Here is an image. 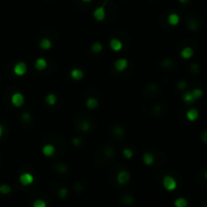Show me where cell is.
I'll return each mask as SVG.
<instances>
[{"label": "cell", "instance_id": "obj_1", "mask_svg": "<svg viewBox=\"0 0 207 207\" xmlns=\"http://www.w3.org/2000/svg\"><path fill=\"white\" fill-rule=\"evenodd\" d=\"M163 186L167 191H174L177 188V181L174 177L167 175L163 178Z\"/></svg>", "mask_w": 207, "mask_h": 207}, {"label": "cell", "instance_id": "obj_2", "mask_svg": "<svg viewBox=\"0 0 207 207\" xmlns=\"http://www.w3.org/2000/svg\"><path fill=\"white\" fill-rule=\"evenodd\" d=\"M10 101H11V104L14 106V107H22L24 104V96L23 94H21L20 92H15L11 95V98H10Z\"/></svg>", "mask_w": 207, "mask_h": 207}, {"label": "cell", "instance_id": "obj_3", "mask_svg": "<svg viewBox=\"0 0 207 207\" xmlns=\"http://www.w3.org/2000/svg\"><path fill=\"white\" fill-rule=\"evenodd\" d=\"M28 72V65L24 62H18L16 63L13 67V73L18 76V77H21V76H24Z\"/></svg>", "mask_w": 207, "mask_h": 207}, {"label": "cell", "instance_id": "obj_4", "mask_svg": "<svg viewBox=\"0 0 207 207\" xmlns=\"http://www.w3.org/2000/svg\"><path fill=\"white\" fill-rule=\"evenodd\" d=\"M129 180H130V174L126 170H121L117 174V176H116V181L121 186H124L125 184L129 183Z\"/></svg>", "mask_w": 207, "mask_h": 207}, {"label": "cell", "instance_id": "obj_5", "mask_svg": "<svg viewBox=\"0 0 207 207\" xmlns=\"http://www.w3.org/2000/svg\"><path fill=\"white\" fill-rule=\"evenodd\" d=\"M34 177L32 176V174L31 173H23L19 176V182L22 186H29L34 183Z\"/></svg>", "mask_w": 207, "mask_h": 207}, {"label": "cell", "instance_id": "obj_6", "mask_svg": "<svg viewBox=\"0 0 207 207\" xmlns=\"http://www.w3.org/2000/svg\"><path fill=\"white\" fill-rule=\"evenodd\" d=\"M127 66H129V61L124 58L116 60L115 63H114V69L117 72H123L127 68Z\"/></svg>", "mask_w": 207, "mask_h": 207}, {"label": "cell", "instance_id": "obj_7", "mask_svg": "<svg viewBox=\"0 0 207 207\" xmlns=\"http://www.w3.org/2000/svg\"><path fill=\"white\" fill-rule=\"evenodd\" d=\"M93 16L94 18L97 21H102L105 19V16H106V12H105V8L104 6H100L96 8L93 12Z\"/></svg>", "mask_w": 207, "mask_h": 207}, {"label": "cell", "instance_id": "obj_8", "mask_svg": "<svg viewBox=\"0 0 207 207\" xmlns=\"http://www.w3.org/2000/svg\"><path fill=\"white\" fill-rule=\"evenodd\" d=\"M180 56L184 60H189L194 56V50L191 47H185L180 52Z\"/></svg>", "mask_w": 207, "mask_h": 207}, {"label": "cell", "instance_id": "obj_9", "mask_svg": "<svg viewBox=\"0 0 207 207\" xmlns=\"http://www.w3.org/2000/svg\"><path fill=\"white\" fill-rule=\"evenodd\" d=\"M109 47L113 52H119L122 50L123 48V45H122V42L118 39H111L109 42Z\"/></svg>", "mask_w": 207, "mask_h": 207}, {"label": "cell", "instance_id": "obj_10", "mask_svg": "<svg viewBox=\"0 0 207 207\" xmlns=\"http://www.w3.org/2000/svg\"><path fill=\"white\" fill-rule=\"evenodd\" d=\"M186 117L189 121H196L199 117V111H198L196 108H190V109L187 110L186 112Z\"/></svg>", "mask_w": 207, "mask_h": 207}, {"label": "cell", "instance_id": "obj_11", "mask_svg": "<svg viewBox=\"0 0 207 207\" xmlns=\"http://www.w3.org/2000/svg\"><path fill=\"white\" fill-rule=\"evenodd\" d=\"M70 75L73 80L75 81H80L84 78V72L81 69H79V68H74V69L71 70Z\"/></svg>", "mask_w": 207, "mask_h": 207}, {"label": "cell", "instance_id": "obj_12", "mask_svg": "<svg viewBox=\"0 0 207 207\" xmlns=\"http://www.w3.org/2000/svg\"><path fill=\"white\" fill-rule=\"evenodd\" d=\"M55 152H56L55 146H54L53 145H51V143L45 145L43 146V149H42L43 155V156H46V157H52L54 154H55Z\"/></svg>", "mask_w": 207, "mask_h": 207}, {"label": "cell", "instance_id": "obj_13", "mask_svg": "<svg viewBox=\"0 0 207 207\" xmlns=\"http://www.w3.org/2000/svg\"><path fill=\"white\" fill-rule=\"evenodd\" d=\"M48 66V63L43 58H39L34 62V68L37 71H43Z\"/></svg>", "mask_w": 207, "mask_h": 207}, {"label": "cell", "instance_id": "obj_14", "mask_svg": "<svg viewBox=\"0 0 207 207\" xmlns=\"http://www.w3.org/2000/svg\"><path fill=\"white\" fill-rule=\"evenodd\" d=\"M143 162L146 166H152L155 163V156L149 152H146L143 156Z\"/></svg>", "mask_w": 207, "mask_h": 207}, {"label": "cell", "instance_id": "obj_15", "mask_svg": "<svg viewBox=\"0 0 207 207\" xmlns=\"http://www.w3.org/2000/svg\"><path fill=\"white\" fill-rule=\"evenodd\" d=\"M98 105H99V101L94 97H90L86 100V107L90 110L96 109L98 107Z\"/></svg>", "mask_w": 207, "mask_h": 207}, {"label": "cell", "instance_id": "obj_16", "mask_svg": "<svg viewBox=\"0 0 207 207\" xmlns=\"http://www.w3.org/2000/svg\"><path fill=\"white\" fill-rule=\"evenodd\" d=\"M168 22L172 26L178 25L180 22V16L177 14V13H171V14L168 16Z\"/></svg>", "mask_w": 207, "mask_h": 207}, {"label": "cell", "instance_id": "obj_17", "mask_svg": "<svg viewBox=\"0 0 207 207\" xmlns=\"http://www.w3.org/2000/svg\"><path fill=\"white\" fill-rule=\"evenodd\" d=\"M52 46H53V43H52L50 39H47V37H45V39L40 40V48L42 49V50L48 51V50H50V49L52 48Z\"/></svg>", "mask_w": 207, "mask_h": 207}, {"label": "cell", "instance_id": "obj_18", "mask_svg": "<svg viewBox=\"0 0 207 207\" xmlns=\"http://www.w3.org/2000/svg\"><path fill=\"white\" fill-rule=\"evenodd\" d=\"M182 100H183L185 103H187V104H192L193 102L196 101V100L194 99V97H193L191 91L185 92V93L183 94V96H182Z\"/></svg>", "mask_w": 207, "mask_h": 207}, {"label": "cell", "instance_id": "obj_19", "mask_svg": "<svg viewBox=\"0 0 207 207\" xmlns=\"http://www.w3.org/2000/svg\"><path fill=\"white\" fill-rule=\"evenodd\" d=\"M57 100H58V98L54 93H49L46 96V103L49 106H54L57 103Z\"/></svg>", "mask_w": 207, "mask_h": 207}, {"label": "cell", "instance_id": "obj_20", "mask_svg": "<svg viewBox=\"0 0 207 207\" xmlns=\"http://www.w3.org/2000/svg\"><path fill=\"white\" fill-rule=\"evenodd\" d=\"M79 129H80L81 132H89V130L91 129V123H90L89 121H87V120L81 121L80 123H79Z\"/></svg>", "mask_w": 207, "mask_h": 207}, {"label": "cell", "instance_id": "obj_21", "mask_svg": "<svg viewBox=\"0 0 207 207\" xmlns=\"http://www.w3.org/2000/svg\"><path fill=\"white\" fill-rule=\"evenodd\" d=\"M174 205L175 207H188V200L184 197H179L175 200Z\"/></svg>", "mask_w": 207, "mask_h": 207}, {"label": "cell", "instance_id": "obj_22", "mask_svg": "<svg viewBox=\"0 0 207 207\" xmlns=\"http://www.w3.org/2000/svg\"><path fill=\"white\" fill-rule=\"evenodd\" d=\"M102 50H103V46H102L101 43L95 42L94 43H92V46H91V51H92V53L98 54V53H100V52H102Z\"/></svg>", "mask_w": 207, "mask_h": 207}, {"label": "cell", "instance_id": "obj_23", "mask_svg": "<svg viewBox=\"0 0 207 207\" xmlns=\"http://www.w3.org/2000/svg\"><path fill=\"white\" fill-rule=\"evenodd\" d=\"M191 93H192V95H193V97H194V99H195V100H198V99H200V98L203 96L204 92H203L202 89H200V88H195V89L192 90Z\"/></svg>", "mask_w": 207, "mask_h": 207}, {"label": "cell", "instance_id": "obj_24", "mask_svg": "<svg viewBox=\"0 0 207 207\" xmlns=\"http://www.w3.org/2000/svg\"><path fill=\"white\" fill-rule=\"evenodd\" d=\"M11 192V187L8 184H2L0 185V193L2 195H8Z\"/></svg>", "mask_w": 207, "mask_h": 207}, {"label": "cell", "instance_id": "obj_25", "mask_svg": "<svg viewBox=\"0 0 207 207\" xmlns=\"http://www.w3.org/2000/svg\"><path fill=\"white\" fill-rule=\"evenodd\" d=\"M55 169L56 171L58 173H65L68 171V167L65 164H62V163H60V164H57L55 166Z\"/></svg>", "mask_w": 207, "mask_h": 207}, {"label": "cell", "instance_id": "obj_26", "mask_svg": "<svg viewBox=\"0 0 207 207\" xmlns=\"http://www.w3.org/2000/svg\"><path fill=\"white\" fill-rule=\"evenodd\" d=\"M68 193H69V191H68L67 188L63 187L58 191V196H59V198H61V199H64V198H66L68 196Z\"/></svg>", "mask_w": 207, "mask_h": 207}, {"label": "cell", "instance_id": "obj_27", "mask_svg": "<svg viewBox=\"0 0 207 207\" xmlns=\"http://www.w3.org/2000/svg\"><path fill=\"white\" fill-rule=\"evenodd\" d=\"M188 28L190 31H196L198 28V22L195 19H190L188 22Z\"/></svg>", "mask_w": 207, "mask_h": 207}, {"label": "cell", "instance_id": "obj_28", "mask_svg": "<svg viewBox=\"0 0 207 207\" xmlns=\"http://www.w3.org/2000/svg\"><path fill=\"white\" fill-rule=\"evenodd\" d=\"M122 155H123V157L125 159H132L133 157V152L130 149H124L123 151H122Z\"/></svg>", "mask_w": 207, "mask_h": 207}, {"label": "cell", "instance_id": "obj_29", "mask_svg": "<svg viewBox=\"0 0 207 207\" xmlns=\"http://www.w3.org/2000/svg\"><path fill=\"white\" fill-rule=\"evenodd\" d=\"M113 132L116 137H122V135H124V129L121 126H116V127H114Z\"/></svg>", "mask_w": 207, "mask_h": 207}, {"label": "cell", "instance_id": "obj_30", "mask_svg": "<svg viewBox=\"0 0 207 207\" xmlns=\"http://www.w3.org/2000/svg\"><path fill=\"white\" fill-rule=\"evenodd\" d=\"M32 206L34 207H47V203L42 199H37V200H34Z\"/></svg>", "mask_w": 207, "mask_h": 207}, {"label": "cell", "instance_id": "obj_31", "mask_svg": "<svg viewBox=\"0 0 207 207\" xmlns=\"http://www.w3.org/2000/svg\"><path fill=\"white\" fill-rule=\"evenodd\" d=\"M122 202L129 205V204H132L133 202V198L130 195H124L123 197H122Z\"/></svg>", "mask_w": 207, "mask_h": 207}, {"label": "cell", "instance_id": "obj_32", "mask_svg": "<svg viewBox=\"0 0 207 207\" xmlns=\"http://www.w3.org/2000/svg\"><path fill=\"white\" fill-rule=\"evenodd\" d=\"M177 87H178V89H180V90H185L187 88V82L184 80L179 81L178 84H177Z\"/></svg>", "mask_w": 207, "mask_h": 207}, {"label": "cell", "instance_id": "obj_33", "mask_svg": "<svg viewBox=\"0 0 207 207\" xmlns=\"http://www.w3.org/2000/svg\"><path fill=\"white\" fill-rule=\"evenodd\" d=\"M172 65H173V62L171 61L170 59H166L162 62V66L165 67V68H170Z\"/></svg>", "mask_w": 207, "mask_h": 207}, {"label": "cell", "instance_id": "obj_34", "mask_svg": "<svg viewBox=\"0 0 207 207\" xmlns=\"http://www.w3.org/2000/svg\"><path fill=\"white\" fill-rule=\"evenodd\" d=\"M200 138H201V141H202L203 143L207 145V129L202 132V133H201V135H200Z\"/></svg>", "mask_w": 207, "mask_h": 207}, {"label": "cell", "instance_id": "obj_35", "mask_svg": "<svg viewBox=\"0 0 207 207\" xmlns=\"http://www.w3.org/2000/svg\"><path fill=\"white\" fill-rule=\"evenodd\" d=\"M21 119H22L24 122H29V120H31V114L28 112L23 113L22 115H21Z\"/></svg>", "mask_w": 207, "mask_h": 207}, {"label": "cell", "instance_id": "obj_36", "mask_svg": "<svg viewBox=\"0 0 207 207\" xmlns=\"http://www.w3.org/2000/svg\"><path fill=\"white\" fill-rule=\"evenodd\" d=\"M72 143H73V145H74V146H79L81 145V138H73V140H72Z\"/></svg>", "mask_w": 207, "mask_h": 207}, {"label": "cell", "instance_id": "obj_37", "mask_svg": "<svg viewBox=\"0 0 207 207\" xmlns=\"http://www.w3.org/2000/svg\"><path fill=\"white\" fill-rule=\"evenodd\" d=\"M105 155H106V156H108V157L113 156V155H114V151H113V149H111V148H107V149H105Z\"/></svg>", "mask_w": 207, "mask_h": 207}, {"label": "cell", "instance_id": "obj_38", "mask_svg": "<svg viewBox=\"0 0 207 207\" xmlns=\"http://www.w3.org/2000/svg\"><path fill=\"white\" fill-rule=\"evenodd\" d=\"M191 70L193 73H198V71H199V67H198L197 64H192L191 65Z\"/></svg>", "mask_w": 207, "mask_h": 207}, {"label": "cell", "instance_id": "obj_39", "mask_svg": "<svg viewBox=\"0 0 207 207\" xmlns=\"http://www.w3.org/2000/svg\"><path fill=\"white\" fill-rule=\"evenodd\" d=\"M2 135H3V126H2V125H0V138H1Z\"/></svg>", "mask_w": 207, "mask_h": 207}, {"label": "cell", "instance_id": "obj_40", "mask_svg": "<svg viewBox=\"0 0 207 207\" xmlns=\"http://www.w3.org/2000/svg\"><path fill=\"white\" fill-rule=\"evenodd\" d=\"M180 1V3H182V4H186L189 2V0H179Z\"/></svg>", "mask_w": 207, "mask_h": 207}, {"label": "cell", "instance_id": "obj_41", "mask_svg": "<svg viewBox=\"0 0 207 207\" xmlns=\"http://www.w3.org/2000/svg\"><path fill=\"white\" fill-rule=\"evenodd\" d=\"M204 178L207 180V169L205 170V172H204Z\"/></svg>", "mask_w": 207, "mask_h": 207}, {"label": "cell", "instance_id": "obj_42", "mask_svg": "<svg viewBox=\"0 0 207 207\" xmlns=\"http://www.w3.org/2000/svg\"><path fill=\"white\" fill-rule=\"evenodd\" d=\"M83 2H85V3H89V2H91L92 0H82Z\"/></svg>", "mask_w": 207, "mask_h": 207}]
</instances>
